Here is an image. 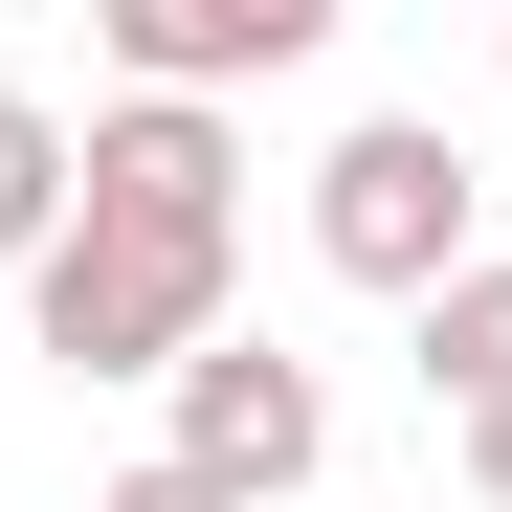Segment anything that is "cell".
I'll return each mask as SVG.
<instances>
[{
	"label": "cell",
	"mask_w": 512,
	"mask_h": 512,
	"mask_svg": "<svg viewBox=\"0 0 512 512\" xmlns=\"http://www.w3.org/2000/svg\"><path fill=\"white\" fill-rule=\"evenodd\" d=\"M67 201H90V223H179V245H245V134L112 90L90 134H67Z\"/></svg>",
	"instance_id": "277c9868"
},
{
	"label": "cell",
	"mask_w": 512,
	"mask_h": 512,
	"mask_svg": "<svg viewBox=\"0 0 512 512\" xmlns=\"http://www.w3.org/2000/svg\"><path fill=\"white\" fill-rule=\"evenodd\" d=\"M468 490H490V512H512V401H490V423H468Z\"/></svg>",
	"instance_id": "9c48e42d"
},
{
	"label": "cell",
	"mask_w": 512,
	"mask_h": 512,
	"mask_svg": "<svg viewBox=\"0 0 512 512\" xmlns=\"http://www.w3.org/2000/svg\"><path fill=\"white\" fill-rule=\"evenodd\" d=\"M23 334L67 379H179L201 334H223V245H179V223H90L67 201V245L23 268Z\"/></svg>",
	"instance_id": "6da1fadb"
},
{
	"label": "cell",
	"mask_w": 512,
	"mask_h": 512,
	"mask_svg": "<svg viewBox=\"0 0 512 512\" xmlns=\"http://www.w3.org/2000/svg\"><path fill=\"white\" fill-rule=\"evenodd\" d=\"M112 512H245V490H201V468H134V490H112Z\"/></svg>",
	"instance_id": "ba28073f"
},
{
	"label": "cell",
	"mask_w": 512,
	"mask_h": 512,
	"mask_svg": "<svg viewBox=\"0 0 512 512\" xmlns=\"http://www.w3.org/2000/svg\"><path fill=\"white\" fill-rule=\"evenodd\" d=\"M45 245H67V112L0 90V268H45Z\"/></svg>",
	"instance_id": "52a82bcc"
},
{
	"label": "cell",
	"mask_w": 512,
	"mask_h": 512,
	"mask_svg": "<svg viewBox=\"0 0 512 512\" xmlns=\"http://www.w3.org/2000/svg\"><path fill=\"white\" fill-rule=\"evenodd\" d=\"M468 201H490L468 134H423V112H357V134L312 156V245H334V290H401V312L468 268Z\"/></svg>",
	"instance_id": "7a4b0ae2"
},
{
	"label": "cell",
	"mask_w": 512,
	"mask_h": 512,
	"mask_svg": "<svg viewBox=\"0 0 512 512\" xmlns=\"http://www.w3.org/2000/svg\"><path fill=\"white\" fill-rule=\"evenodd\" d=\"M423 401H468V423L512 401V268H490V245H468L446 290H423Z\"/></svg>",
	"instance_id": "8992f818"
},
{
	"label": "cell",
	"mask_w": 512,
	"mask_h": 512,
	"mask_svg": "<svg viewBox=\"0 0 512 512\" xmlns=\"http://www.w3.org/2000/svg\"><path fill=\"white\" fill-rule=\"evenodd\" d=\"M312 446H334V379L290 357V334H201V357H179V446H156V468H201V490L268 512V490H312Z\"/></svg>",
	"instance_id": "3957f363"
},
{
	"label": "cell",
	"mask_w": 512,
	"mask_h": 512,
	"mask_svg": "<svg viewBox=\"0 0 512 512\" xmlns=\"http://www.w3.org/2000/svg\"><path fill=\"white\" fill-rule=\"evenodd\" d=\"M312 45H334V0H112V67L156 112H223L245 67H312Z\"/></svg>",
	"instance_id": "5b68a950"
}]
</instances>
